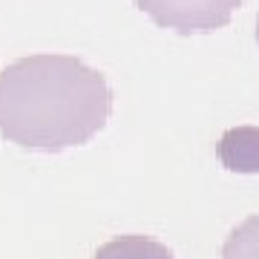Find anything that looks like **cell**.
<instances>
[{"mask_svg":"<svg viewBox=\"0 0 259 259\" xmlns=\"http://www.w3.org/2000/svg\"><path fill=\"white\" fill-rule=\"evenodd\" d=\"M112 115V87L75 55H26L0 69V136L35 153L95 139Z\"/></svg>","mask_w":259,"mask_h":259,"instance_id":"obj_1","label":"cell"},{"mask_svg":"<svg viewBox=\"0 0 259 259\" xmlns=\"http://www.w3.org/2000/svg\"><path fill=\"white\" fill-rule=\"evenodd\" d=\"M156 26L179 35H210L231 23L242 0H136Z\"/></svg>","mask_w":259,"mask_h":259,"instance_id":"obj_2","label":"cell"},{"mask_svg":"<svg viewBox=\"0 0 259 259\" xmlns=\"http://www.w3.org/2000/svg\"><path fill=\"white\" fill-rule=\"evenodd\" d=\"M216 158L225 170L242 173V176H256L259 173V127L242 124L222 133L216 141Z\"/></svg>","mask_w":259,"mask_h":259,"instance_id":"obj_3","label":"cell"},{"mask_svg":"<svg viewBox=\"0 0 259 259\" xmlns=\"http://www.w3.org/2000/svg\"><path fill=\"white\" fill-rule=\"evenodd\" d=\"M93 259H176V256L167 245H161L153 236L127 233V236H115V239L98 245Z\"/></svg>","mask_w":259,"mask_h":259,"instance_id":"obj_4","label":"cell"},{"mask_svg":"<svg viewBox=\"0 0 259 259\" xmlns=\"http://www.w3.org/2000/svg\"><path fill=\"white\" fill-rule=\"evenodd\" d=\"M222 259H259V213L231 231L222 245Z\"/></svg>","mask_w":259,"mask_h":259,"instance_id":"obj_5","label":"cell"},{"mask_svg":"<svg viewBox=\"0 0 259 259\" xmlns=\"http://www.w3.org/2000/svg\"><path fill=\"white\" fill-rule=\"evenodd\" d=\"M256 44H259V12H256Z\"/></svg>","mask_w":259,"mask_h":259,"instance_id":"obj_6","label":"cell"}]
</instances>
